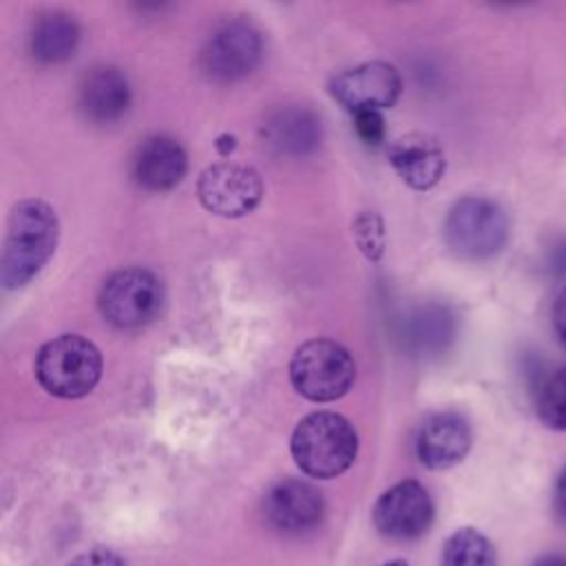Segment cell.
<instances>
[{"mask_svg":"<svg viewBox=\"0 0 566 566\" xmlns=\"http://www.w3.org/2000/svg\"><path fill=\"white\" fill-rule=\"evenodd\" d=\"M197 195L201 206L212 214L237 219L250 214L261 203L263 181L250 166L219 161L199 175Z\"/></svg>","mask_w":566,"mask_h":566,"instance_id":"obj_8","label":"cell"},{"mask_svg":"<svg viewBox=\"0 0 566 566\" xmlns=\"http://www.w3.org/2000/svg\"><path fill=\"white\" fill-rule=\"evenodd\" d=\"M164 303L161 281L146 268H124L113 272L97 296V307L111 325L133 329L150 323Z\"/></svg>","mask_w":566,"mask_h":566,"instance_id":"obj_6","label":"cell"},{"mask_svg":"<svg viewBox=\"0 0 566 566\" xmlns=\"http://www.w3.org/2000/svg\"><path fill=\"white\" fill-rule=\"evenodd\" d=\"M354 239L369 261H378L385 250V226L378 212H360L354 221Z\"/></svg>","mask_w":566,"mask_h":566,"instance_id":"obj_21","label":"cell"},{"mask_svg":"<svg viewBox=\"0 0 566 566\" xmlns=\"http://www.w3.org/2000/svg\"><path fill=\"white\" fill-rule=\"evenodd\" d=\"M509 239V217L504 208L489 199L469 195L458 199L444 219V241L449 250L467 261H484L502 252Z\"/></svg>","mask_w":566,"mask_h":566,"instance_id":"obj_4","label":"cell"},{"mask_svg":"<svg viewBox=\"0 0 566 566\" xmlns=\"http://www.w3.org/2000/svg\"><path fill=\"white\" fill-rule=\"evenodd\" d=\"M188 168L184 146L168 135H153L139 144L133 155L130 175L133 181L150 192H164L175 188Z\"/></svg>","mask_w":566,"mask_h":566,"instance_id":"obj_13","label":"cell"},{"mask_svg":"<svg viewBox=\"0 0 566 566\" xmlns=\"http://www.w3.org/2000/svg\"><path fill=\"white\" fill-rule=\"evenodd\" d=\"M60 237L55 210L42 199H24L13 206L2 245V285L18 290L27 285L53 256Z\"/></svg>","mask_w":566,"mask_h":566,"instance_id":"obj_1","label":"cell"},{"mask_svg":"<svg viewBox=\"0 0 566 566\" xmlns=\"http://www.w3.org/2000/svg\"><path fill=\"white\" fill-rule=\"evenodd\" d=\"M356 378L352 354L336 340L312 338L296 347L290 360L294 389L312 402H332L345 396Z\"/></svg>","mask_w":566,"mask_h":566,"instance_id":"obj_5","label":"cell"},{"mask_svg":"<svg viewBox=\"0 0 566 566\" xmlns=\"http://www.w3.org/2000/svg\"><path fill=\"white\" fill-rule=\"evenodd\" d=\"M433 515L436 509L429 491L418 480H402L376 500L371 522L382 537L409 542L431 528Z\"/></svg>","mask_w":566,"mask_h":566,"instance_id":"obj_9","label":"cell"},{"mask_svg":"<svg viewBox=\"0 0 566 566\" xmlns=\"http://www.w3.org/2000/svg\"><path fill=\"white\" fill-rule=\"evenodd\" d=\"M354 128L365 146H380L385 142V119L380 111L354 113Z\"/></svg>","mask_w":566,"mask_h":566,"instance_id":"obj_22","label":"cell"},{"mask_svg":"<svg viewBox=\"0 0 566 566\" xmlns=\"http://www.w3.org/2000/svg\"><path fill=\"white\" fill-rule=\"evenodd\" d=\"M440 566H497V553L484 533L462 526L447 537Z\"/></svg>","mask_w":566,"mask_h":566,"instance_id":"obj_18","label":"cell"},{"mask_svg":"<svg viewBox=\"0 0 566 566\" xmlns=\"http://www.w3.org/2000/svg\"><path fill=\"white\" fill-rule=\"evenodd\" d=\"M102 376L99 349L80 334H62L44 343L35 358V378L44 391L57 398H82L95 389Z\"/></svg>","mask_w":566,"mask_h":566,"instance_id":"obj_3","label":"cell"},{"mask_svg":"<svg viewBox=\"0 0 566 566\" xmlns=\"http://www.w3.org/2000/svg\"><path fill=\"white\" fill-rule=\"evenodd\" d=\"M261 135L270 148H274L279 155L290 157H303L310 155L321 144V119L314 111L307 106H283L274 111L263 128Z\"/></svg>","mask_w":566,"mask_h":566,"instance_id":"obj_16","label":"cell"},{"mask_svg":"<svg viewBox=\"0 0 566 566\" xmlns=\"http://www.w3.org/2000/svg\"><path fill=\"white\" fill-rule=\"evenodd\" d=\"M336 102L352 115L360 111L391 108L402 91L396 66L387 62H365L343 71L329 84Z\"/></svg>","mask_w":566,"mask_h":566,"instance_id":"obj_10","label":"cell"},{"mask_svg":"<svg viewBox=\"0 0 566 566\" xmlns=\"http://www.w3.org/2000/svg\"><path fill=\"white\" fill-rule=\"evenodd\" d=\"M77 106L91 122H117L130 106V86L126 75L115 66L91 69L80 84Z\"/></svg>","mask_w":566,"mask_h":566,"instance_id":"obj_15","label":"cell"},{"mask_svg":"<svg viewBox=\"0 0 566 566\" xmlns=\"http://www.w3.org/2000/svg\"><path fill=\"white\" fill-rule=\"evenodd\" d=\"M66 566H126L124 557L106 546H95L77 553Z\"/></svg>","mask_w":566,"mask_h":566,"instance_id":"obj_23","label":"cell"},{"mask_svg":"<svg viewBox=\"0 0 566 566\" xmlns=\"http://www.w3.org/2000/svg\"><path fill=\"white\" fill-rule=\"evenodd\" d=\"M214 146H217V153H219L221 157H228V155L234 150V146H237V139H234V135H230V133H223V135H219V137H217Z\"/></svg>","mask_w":566,"mask_h":566,"instance_id":"obj_26","label":"cell"},{"mask_svg":"<svg viewBox=\"0 0 566 566\" xmlns=\"http://www.w3.org/2000/svg\"><path fill=\"white\" fill-rule=\"evenodd\" d=\"M551 318H553V329H555V336L559 340V345L566 349V285L559 290V294L555 296V303H553V312H551Z\"/></svg>","mask_w":566,"mask_h":566,"instance_id":"obj_24","label":"cell"},{"mask_svg":"<svg viewBox=\"0 0 566 566\" xmlns=\"http://www.w3.org/2000/svg\"><path fill=\"white\" fill-rule=\"evenodd\" d=\"M535 413L551 431H566V365L546 374L535 389Z\"/></svg>","mask_w":566,"mask_h":566,"instance_id":"obj_19","label":"cell"},{"mask_svg":"<svg viewBox=\"0 0 566 566\" xmlns=\"http://www.w3.org/2000/svg\"><path fill=\"white\" fill-rule=\"evenodd\" d=\"M263 513L268 524L279 533L303 535L323 522L325 500L310 482L285 478L265 493Z\"/></svg>","mask_w":566,"mask_h":566,"instance_id":"obj_11","label":"cell"},{"mask_svg":"<svg viewBox=\"0 0 566 566\" xmlns=\"http://www.w3.org/2000/svg\"><path fill=\"white\" fill-rule=\"evenodd\" d=\"M451 334H453V321L444 310L429 307L416 316L413 338L420 347L422 345H424V349L444 347V343L451 338Z\"/></svg>","mask_w":566,"mask_h":566,"instance_id":"obj_20","label":"cell"},{"mask_svg":"<svg viewBox=\"0 0 566 566\" xmlns=\"http://www.w3.org/2000/svg\"><path fill=\"white\" fill-rule=\"evenodd\" d=\"M471 427L455 411L429 416L416 436V455L431 471L460 464L471 449Z\"/></svg>","mask_w":566,"mask_h":566,"instance_id":"obj_12","label":"cell"},{"mask_svg":"<svg viewBox=\"0 0 566 566\" xmlns=\"http://www.w3.org/2000/svg\"><path fill=\"white\" fill-rule=\"evenodd\" d=\"M290 451L305 475L332 480L345 473L356 460L358 436L345 416L314 411L294 427Z\"/></svg>","mask_w":566,"mask_h":566,"instance_id":"obj_2","label":"cell"},{"mask_svg":"<svg viewBox=\"0 0 566 566\" xmlns=\"http://www.w3.org/2000/svg\"><path fill=\"white\" fill-rule=\"evenodd\" d=\"M555 511L559 515V520L566 522V467L562 469V473L557 475V482H555Z\"/></svg>","mask_w":566,"mask_h":566,"instance_id":"obj_25","label":"cell"},{"mask_svg":"<svg viewBox=\"0 0 566 566\" xmlns=\"http://www.w3.org/2000/svg\"><path fill=\"white\" fill-rule=\"evenodd\" d=\"M380 566H409V564L402 562V559H391V562H385V564H380Z\"/></svg>","mask_w":566,"mask_h":566,"instance_id":"obj_28","label":"cell"},{"mask_svg":"<svg viewBox=\"0 0 566 566\" xmlns=\"http://www.w3.org/2000/svg\"><path fill=\"white\" fill-rule=\"evenodd\" d=\"M533 566H566L564 555H542Z\"/></svg>","mask_w":566,"mask_h":566,"instance_id":"obj_27","label":"cell"},{"mask_svg":"<svg viewBox=\"0 0 566 566\" xmlns=\"http://www.w3.org/2000/svg\"><path fill=\"white\" fill-rule=\"evenodd\" d=\"M389 164L413 190H429L444 175V153L440 144L424 133L396 139L389 148Z\"/></svg>","mask_w":566,"mask_h":566,"instance_id":"obj_14","label":"cell"},{"mask_svg":"<svg viewBox=\"0 0 566 566\" xmlns=\"http://www.w3.org/2000/svg\"><path fill=\"white\" fill-rule=\"evenodd\" d=\"M80 42V27L73 15L64 11L42 13L29 35L31 55L44 64L69 60Z\"/></svg>","mask_w":566,"mask_h":566,"instance_id":"obj_17","label":"cell"},{"mask_svg":"<svg viewBox=\"0 0 566 566\" xmlns=\"http://www.w3.org/2000/svg\"><path fill=\"white\" fill-rule=\"evenodd\" d=\"M263 38L248 20H226L206 40L199 64L201 71L217 82H234L245 77L261 60Z\"/></svg>","mask_w":566,"mask_h":566,"instance_id":"obj_7","label":"cell"}]
</instances>
